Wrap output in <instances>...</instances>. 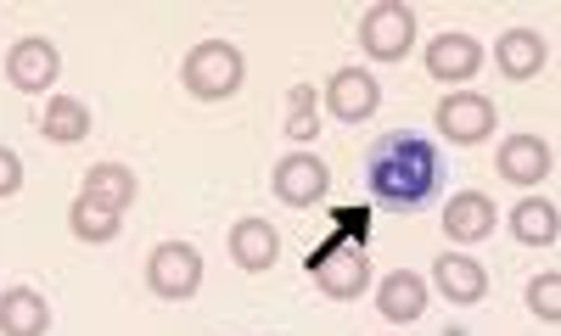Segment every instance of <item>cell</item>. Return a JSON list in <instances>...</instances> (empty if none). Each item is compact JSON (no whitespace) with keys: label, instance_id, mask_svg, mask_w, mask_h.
<instances>
[{"label":"cell","instance_id":"cell-4","mask_svg":"<svg viewBox=\"0 0 561 336\" xmlns=\"http://www.w3.org/2000/svg\"><path fill=\"white\" fill-rule=\"evenodd\" d=\"M359 45L370 62H404L415 45V12L404 0H377L359 12Z\"/></svg>","mask_w":561,"mask_h":336},{"label":"cell","instance_id":"cell-1","mask_svg":"<svg viewBox=\"0 0 561 336\" xmlns=\"http://www.w3.org/2000/svg\"><path fill=\"white\" fill-rule=\"evenodd\" d=\"M365 185H370V197H377V208L421 213L444 190V158L427 135L393 129L365 152Z\"/></svg>","mask_w":561,"mask_h":336},{"label":"cell","instance_id":"cell-3","mask_svg":"<svg viewBox=\"0 0 561 336\" xmlns=\"http://www.w3.org/2000/svg\"><path fill=\"white\" fill-rule=\"evenodd\" d=\"M304 269L314 275V286L332 303H354L365 286H370V258H365V247H354V242H343V235H332V242H320L309 258H304Z\"/></svg>","mask_w":561,"mask_h":336},{"label":"cell","instance_id":"cell-22","mask_svg":"<svg viewBox=\"0 0 561 336\" xmlns=\"http://www.w3.org/2000/svg\"><path fill=\"white\" fill-rule=\"evenodd\" d=\"M320 135V102H314V84H293L287 90V140L309 147Z\"/></svg>","mask_w":561,"mask_h":336},{"label":"cell","instance_id":"cell-5","mask_svg":"<svg viewBox=\"0 0 561 336\" xmlns=\"http://www.w3.org/2000/svg\"><path fill=\"white\" fill-rule=\"evenodd\" d=\"M147 286H152L163 303L197 298V286H203V253H197L192 242H163V247H152V258H147Z\"/></svg>","mask_w":561,"mask_h":336},{"label":"cell","instance_id":"cell-2","mask_svg":"<svg viewBox=\"0 0 561 336\" xmlns=\"http://www.w3.org/2000/svg\"><path fill=\"white\" fill-rule=\"evenodd\" d=\"M242 79H248V62L230 39H203L180 62V84L192 90L197 102H230V95L242 90Z\"/></svg>","mask_w":561,"mask_h":336},{"label":"cell","instance_id":"cell-13","mask_svg":"<svg viewBox=\"0 0 561 336\" xmlns=\"http://www.w3.org/2000/svg\"><path fill=\"white\" fill-rule=\"evenodd\" d=\"M444 235L455 247H478L494 235V202L483 197V190H460V197H449L444 208Z\"/></svg>","mask_w":561,"mask_h":336},{"label":"cell","instance_id":"cell-24","mask_svg":"<svg viewBox=\"0 0 561 336\" xmlns=\"http://www.w3.org/2000/svg\"><path fill=\"white\" fill-rule=\"evenodd\" d=\"M332 224L343 230V242L365 247V230H370V202H359V208H332Z\"/></svg>","mask_w":561,"mask_h":336},{"label":"cell","instance_id":"cell-18","mask_svg":"<svg viewBox=\"0 0 561 336\" xmlns=\"http://www.w3.org/2000/svg\"><path fill=\"white\" fill-rule=\"evenodd\" d=\"M39 135L51 140V147H79V140L90 135V107L73 102V95H51L39 113Z\"/></svg>","mask_w":561,"mask_h":336},{"label":"cell","instance_id":"cell-7","mask_svg":"<svg viewBox=\"0 0 561 336\" xmlns=\"http://www.w3.org/2000/svg\"><path fill=\"white\" fill-rule=\"evenodd\" d=\"M382 107V84L370 68H337L332 84H325V113L343 118V124H365V118H377Z\"/></svg>","mask_w":561,"mask_h":336},{"label":"cell","instance_id":"cell-23","mask_svg":"<svg viewBox=\"0 0 561 336\" xmlns=\"http://www.w3.org/2000/svg\"><path fill=\"white\" fill-rule=\"evenodd\" d=\"M528 309H534L545 325L561 320V275H556V269H545V275L528 280Z\"/></svg>","mask_w":561,"mask_h":336},{"label":"cell","instance_id":"cell-11","mask_svg":"<svg viewBox=\"0 0 561 336\" xmlns=\"http://www.w3.org/2000/svg\"><path fill=\"white\" fill-rule=\"evenodd\" d=\"M545 62H550V45H545L534 28H505V34L494 39V68H500L511 84L539 79V73H545Z\"/></svg>","mask_w":561,"mask_h":336},{"label":"cell","instance_id":"cell-21","mask_svg":"<svg viewBox=\"0 0 561 336\" xmlns=\"http://www.w3.org/2000/svg\"><path fill=\"white\" fill-rule=\"evenodd\" d=\"M68 230L79 235L84 247H107V242H118V230H124V213H113V208H102V202L79 197V202L68 208Z\"/></svg>","mask_w":561,"mask_h":336},{"label":"cell","instance_id":"cell-9","mask_svg":"<svg viewBox=\"0 0 561 336\" xmlns=\"http://www.w3.org/2000/svg\"><path fill=\"white\" fill-rule=\"evenodd\" d=\"M325 190H332V169L320 158L293 152V158L275 163V197L287 208H314V202H325Z\"/></svg>","mask_w":561,"mask_h":336},{"label":"cell","instance_id":"cell-10","mask_svg":"<svg viewBox=\"0 0 561 336\" xmlns=\"http://www.w3.org/2000/svg\"><path fill=\"white\" fill-rule=\"evenodd\" d=\"M494 169L511 185H545L550 169H556V152H550V140H539V135H511V140H500Z\"/></svg>","mask_w":561,"mask_h":336},{"label":"cell","instance_id":"cell-6","mask_svg":"<svg viewBox=\"0 0 561 336\" xmlns=\"http://www.w3.org/2000/svg\"><path fill=\"white\" fill-rule=\"evenodd\" d=\"M494 124H500V107L478 90H449L438 102V135L455 140V147H478V140L494 135Z\"/></svg>","mask_w":561,"mask_h":336},{"label":"cell","instance_id":"cell-15","mask_svg":"<svg viewBox=\"0 0 561 336\" xmlns=\"http://www.w3.org/2000/svg\"><path fill=\"white\" fill-rule=\"evenodd\" d=\"M427 280L421 275H410V269H393V275H382V286H377V309H382V320H393V325H410V320H421L427 314Z\"/></svg>","mask_w":561,"mask_h":336},{"label":"cell","instance_id":"cell-20","mask_svg":"<svg viewBox=\"0 0 561 336\" xmlns=\"http://www.w3.org/2000/svg\"><path fill=\"white\" fill-rule=\"evenodd\" d=\"M556 230H561V213H556V202H545V197H528V202L511 208V235H517L523 247H550Z\"/></svg>","mask_w":561,"mask_h":336},{"label":"cell","instance_id":"cell-16","mask_svg":"<svg viewBox=\"0 0 561 336\" xmlns=\"http://www.w3.org/2000/svg\"><path fill=\"white\" fill-rule=\"evenodd\" d=\"M230 258H237V269H248V275L275 269V258H280L275 224H270V219H242L237 230H230Z\"/></svg>","mask_w":561,"mask_h":336},{"label":"cell","instance_id":"cell-17","mask_svg":"<svg viewBox=\"0 0 561 336\" xmlns=\"http://www.w3.org/2000/svg\"><path fill=\"white\" fill-rule=\"evenodd\" d=\"M45 331H51V309L34 286L0 292V336H45Z\"/></svg>","mask_w":561,"mask_h":336},{"label":"cell","instance_id":"cell-8","mask_svg":"<svg viewBox=\"0 0 561 336\" xmlns=\"http://www.w3.org/2000/svg\"><path fill=\"white\" fill-rule=\"evenodd\" d=\"M57 73H62V57H57V45L45 39V34H28V39H18L12 51H7V79L23 95H45V90L57 84Z\"/></svg>","mask_w":561,"mask_h":336},{"label":"cell","instance_id":"cell-19","mask_svg":"<svg viewBox=\"0 0 561 336\" xmlns=\"http://www.w3.org/2000/svg\"><path fill=\"white\" fill-rule=\"evenodd\" d=\"M79 197H90V202H102V208L124 213V208L135 202V169H124V163H96V169L84 174Z\"/></svg>","mask_w":561,"mask_h":336},{"label":"cell","instance_id":"cell-12","mask_svg":"<svg viewBox=\"0 0 561 336\" xmlns=\"http://www.w3.org/2000/svg\"><path fill=\"white\" fill-rule=\"evenodd\" d=\"M483 68V45L472 39V34H438L433 45H427V73L438 79V84H466Z\"/></svg>","mask_w":561,"mask_h":336},{"label":"cell","instance_id":"cell-25","mask_svg":"<svg viewBox=\"0 0 561 336\" xmlns=\"http://www.w3.org/2000/svg\"><path fill=\"white\" fill-rule=\"evenodd\" d=\"M18 190H23V158L12 147H0V202L18 197Z\"/></svg>","mask_w":561,"mask_h":336},{"label":"cell","instance_id":"cell-14","mask_svg":"<svg viewBox=\"0 0 561 336\" xmlns=\"http://www.w3.org/2000/svg\"><path fill=\"white\" fill-rule=\"evenodd\" d=\"M433 286L449 298V303H460V309H472V303H483V292H489V275H483V264L478 258H466V253H444L438 264H433Z\"/></svg>","mask_w":561,"mask_h":336}]
</instances>
